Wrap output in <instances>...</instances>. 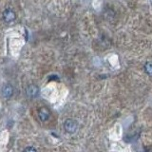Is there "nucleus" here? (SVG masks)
<instances>
[{"instance_id": "obj_5", "label": "nucleus", "mask_w": 152, "mask_h": 152, "mask_svg": "<svg viewBox=\"0 0 152 152\" xmlns=\"http://www.w3.org/2000/svg\"><path fill=\"white\" fill-rule=\"evenodd\" d=\"M13 94V88L11 85H5L2 88V95L4 98L9 99L10 97H12Z\"/></svg>"}, {"instance_id": "obj_3", "label": "nucleus", "mask_w": 152, "mask_h": 152, "mask_svg": "<svg viewBox=\"0 0 152 152\" xmlns=\"http://www.w3.org/2000/svg\"><path fill=\"white\" fill-rule=\"evenodd\" d=\"M3 17H4V20L6 22L11 23L15 20V13H14V12L12 11V10H6L3 13Z\"/></svg>"}, {"instance_id": "obj_2", "label": "nucleus", "mask_w": 152, "mask_h": 152, "mask_svg": "<svg viewBox=\"0 0 152 152\" xmlns=\"http://www.w3.org/2000/svg\"><path fill=\"white\" fill-rule=\"evenodd\" d=\"M26 94L30 98H35L39 94V88L35 85H30L26 88Z\"/></svg>"}, {"instance_id": "obj_4", "label": "nucleus", "mask_w": 152, "mask_h": 152, "mask_svg": "<svg viewBox=\"0 0 152 152\" xmlns=\"http://www.w3.org/2000/svg\"><path fill=\"white\" fill-rule=\"evenodd\" d=\"M38 115L41 122H46L50 118V111L47 107H41L38 111Z\"/></svg>"}, {"instance_id": "obj_6", "label": "nucleus", "mask_w": 152, "mask_h": 152, "mask_svg": "<svg viewBox=\"0 0 152 152\" xmlns=\"http://www.w3.org/2000/svg\"><path fill=\"white\" fill-rule=\"evenodd\" d=\"M145 70L149 76H152V63L151 62H147V63L145 65Z\"/></svg>"}, {"instance_id": "obj_7", "label": "nucleus", "mask_w": 152, "mask_h": 152, "mask_svg": "<svg viewBox=\"0 0 152 152\" xmlns=\"http://www.w3.org/2000/svg\"><path fill=\"white\" fill-rule=\"evenodd\" d=\"M24 152H37V151H36V149L34 148V147H32V146H28L27 148H25Z\"/></svg>"}, {"instance_id": "obj_1", "label": "nucleus", "mask_w": 152, "mask_h": 152, "mask_svg": "<svg viewBox=\"0 0 152 152\" xmlns=\"http://www.w3.org/2000/svg\"><path fill=\"white\" fill-rule=\"evenodd\" d=\"M64 127L68 133H74L78 128V123L73 119H66L64 123Z\"/></svg>"}]
</instances>
